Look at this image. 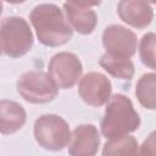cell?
Segmentation results:
<instances>
[{"instance_id": "1", "label": "cell", "mask_w": 156, "mask_h": 156, "mask_svg": "<svg viewBox=\"0 0 156 156\" xmlns=\"http://www.w3.org/2000/svg\"><path fill=\"white\" fill-rule=\"evenodd\" d=\"M38 40L50 48L61 46L72 39L73 30L62 10L55 4H39L29 15Z\"/></svg>"}, {"instance_id": "2", "label": "cell", "mask_w": 156, "mask_h": 156, "mask_svg": "<svg viewBox=\"0 0 156 156\" xmlns=\"http://www.w3.org/2000/svg\"><path fill=\"white\" fill-rule=\"evenodd\" d=\"M139 113L134 110L129 98L123 94H115L106 105L101 121V133L106 139L127 135L140 127Z\"/></svg>"}, {"instance_id": "3", "label": "cell", "mask_w": 156, "mask_h": 156, "mask_svg": "<svg viewBox=\"0 0 156 156\" xmlns=\"http://www.w3.org/2000/svg\"><path fill=\"white\" fill-rule=\"evenodd\" d=\"M2 54L17 58L26 55L33 46L34 38L28 22L23 17H5L0 24Z\"/></svg>"}, {"instance_id": "4", "label": "cell", "mask_w": 156, "mask_h": 156, "mask_svg": "<svg viewBox=\"0 0 156 156\" xmlns=\"http://www.w3.org/2000/svg\"><path fill=\"white\" fill-rule=\"evenodd\" d=\"M33 133L39 146L49 151H61L72 138L68 123L57 115H41L34 122Z\"/></svg>"}, {"instance_id": "5", "label": "cell", "mask_w": 156, "mask_h": 156, "mask_svg": "<svg viewBox=\"0 0 156 156\" xmlns=\"http://www.w3.org/2000/svg\"><path fill=\"white\" fill-rule=\"evenodd\" d=\"M17 93L30 104H46L58 94V87L41 71H28L17 80Z\"/></svg>"}, {"instance_id": "6", "label": "cell", "mask_w": 156, "mask_h": 156, "mask_svg": "<svg viewBox=\"0 0 156 156\" xmlns=\"http://www.w3.org/2000/svg\"><path fill=\"white\" fill-rule=\"evenodd\" d=\"M49 76L61 89H71L82 76L83 66L77 55L68 51L55 54L49 62Z\"/></svg>"}, {"instance_id": "7", "label": "cell", "mask_w": 156, "mask_h": 156, "mask_svg": "<svg viewBox=\"0 0 156 156\" xmlns=\"http://www.w3.org/2000/svg\"><path fill=\"white\" fill-rule=\"evenodd\" d=\"M102 45L108 55L130 58L136 52L138 38L130 29L121 24H111L102 32Z\"/></svg>"}, {"instance_id": "8", "label": "cell", "mask_w": 156, "mask_h": 156, "mask_svg": "<svg viewBox=\"0 0 156 156\" xmlns=\"http://www.w3.org/2000/svg\"><path fill=\"white\" fill-rule=\"evenodd\" d=\"M112 85L110 79L99 72H89L84 74L78 84V94L80 99L94 107L107 104L111 99Z\"/></svg>"}, {"instance_id": "9", "label": "cell", "mask_w": 156, "mask_h": 156, "mask_svg": "<svg viewBox=\"0 0 156 156\" xmlns=\"http://www.w3.org/2000/svg\"><path fill=\"white\" fill-rule=\"evenodd\" d=\"M100 146V134L94 124H80L72 132L69 156H95Z\"/></svg>"}, {"instance_id": "10", "label": "cell", "mask_w": 156, "mask_h": 156, "mask_svg": "<svg viewBox=\"0 0 156 156\" xmlns=\"http://www.w3.org/2000/svg\"><path fill=\"white\" fill-rule=\"evenodd\" d=\"M99 2L87 4V2H72L67 1L63 4V10L66 12L67 21L71 23L74 30L79 34L88 35L94 32L98 17L91 6L98 5Z\"/></svg>"}, {"instance_id": "11", "label": "cell", "mask_w": 156, "mask_h": 156, "mask_svg": "<svg viewBox=\"0 0 156 156\" xmlns=\"http://www.w3.org/2000/svg\"><path fill=\"white\" fill-rule=\"evenodd\" d=\"M117 13L124 23L136 29H143L147 27L154 18V11L151 5L146 1L140 0L119 1L117 4Z\"/></svg>"}, {"instance_id": "12", "label": "cell", "mask_w": 156, "mask_h": 156, "mask_svg": "<svg viewBox=\"0 0 156 156\" xmlns=\"http://www.w3.org/2000/svg\"><path fill=\"white\" fill-rule=\"evenodd\" d=\"M27 119L24 108L11 100H1L0 102V130L7 135L20 130Z\"/></svg>"}, {"instance_id": "13", "label": "cell", "mask_w": 156, "mask_h": 156, "mask_svg": "<svg viewBox=\"0 0 156 156\" xmlns=\"http://www.w3.org/2000/svg\"><path fill=\"white\" fill-rule=\"evenodd\" d=\"M100 66L112 77L119 79H132L134 76V63L130 58L117 57L108 54H104L100 58Z\"/></svg>"}, {"instance_id": "14", "label": "cell", "mask_w": 156, "mask_h": 156, "mask_svg": "<svg viewBox=\"0 0 156 156\" xmlns=\"http://www.w3.org/2000/svg\"><path fill=\"white\" fill-rule=\"evenodd\" d=\"M138 150L136 139L127 134L108 139L102 147V156H138Z\"/></svg>"}, {"instance_id": "15", "label": "cell", "mask_w": 156, "mask_h": 156, "mask_svg": "<svg viewBox=\"0 0 156 156\" xmlns=\"http://www.w3.org/2000/svg\"><path fill=\"white\" fill-rule=\"evenodd\" d=\"M135 96L143 107L156 110V73H145L138 79Z\"/></svg>"}, {"instance_id": "16", "label": "cell", "mask_w": 156, "mask_h": 156, "mask_svg": "<svg viewBox=\"0 0 156 156\" xmlns=\"http://www.w3.org/2000/svg\"><path fill=\"white\" fill-rule=\"evenodd\" d=\"M139 57L144 66L156 71V33H146L139 44Z\"/></svg>"}, {"instance_id": "17", "label": "cell", "mask_w": 156, "mask_h": 156, "mask_svg": "<svg viewBox=\"0 0 156 156\" xmlns=\"http://www.w3.org/2000/svg\"><path fill=\"white\" fill-rule=\"evenodd\" d=\"M140 156H156V130L151 132L140 146Z\"/></svg>"}]
</instances>
